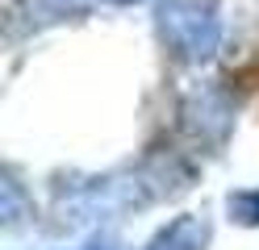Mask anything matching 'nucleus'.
<instances>
[{
    "label": "nucleus",
    "mask_w": 259,
    "mask_h": 250,
    "mask_svg": "<svg viewBox=\"0 0 259 250\" xmlns=\"http://www.w3.org/2000/svg\"><path fill=\"white\" fill-rule=\"evenodd\" d=\"M188 183H192V167L167 155V159L142 163L138 171L92 179L88 188L59 200V213H67V221H96V217H109V213H125V209H142V205H155V200L180 196Z\"/></svg>",
    "instance_id": "1"
},
{
    "label": "nucleus",
    "mask_w": 259,
    "mask_h": 250,
    "mask_svg": "<svg viewBox=\"0 0 259 250\" xmlns=\"http://www.w3.org/2000/svg\"><path fill=\"white\" fill-rule=\"evenodd\" d=\"M159 33L176 59L201 63L222 42V17L218 0H167L159 9Z\"/></svg>",
    "instance_id": "2"
},
{
    "label": "nucleus",
    "mask_w": 259,
    "mask_h": 250,
    "mask_svg": "<svg viewBox=\"0 0 259 250\" xmlns=\"http://www.w3.org/2000/svg\"><path fill=\"white\" fill-rule=\"evenodd\" d=\"M180 121H184L188 138L218 146V142H226V133H230V125H234V100L222 88H201V92H192L184 100Z\"/></svg>",
    "instance_id": "3"
},
{
    "label": "nucleus",
    "mask_w": 259,
    "mask_h": 250,
    "mask_svg": "<svg viewBox=\"0 0 259 250\" xmlns=\"http://www.w3.org/2000/svg\"><path fill=\"white\" fill-rule=\"evenodd\" d=\"M67 13H75L67 0H17L9 9V38H17L25 29H42L51 21H63Z\"/></svg>",
    "instance_id": "4"
},
{
    "label": "nucleus",
    "mask_w": 259,
    "mask_h": 250,
    "mask_svg": "<svg viewBox=\"0 0 259 250\" xmlns=\"http://www.w3.org/2000/svg\"><path fill=\"white\" fill-rule=\"evenodd\" d=\"M209 242V221L205 217H176L147 250H205Z\"/></svg>",
    "instance_id": "5"
},
{
    "label": "nucleus",
    "mask_w": 259,
    "mask_h": 250,
    "mask_svg": "<svg viewBox=\"0 0 259 250\" xmlns=\"http://www.w3.org/2000/svg\"><path fill=\"white\" fill-rule=\"evenodd\" d=\"M230 217H234L238 225H259V188L234 192L230 196Z\"/></svg>",
    "instance_id": "6"
},
{
    "label": "nucleus",
    "mask_w": 259,
    "mask_h": 250,
    "mask_svg": "<svg viewBox=\"0 0 259 250\" xmlns=\"http://www.w3.org/2000/svg\"><path fill=\"white\" fill-rule=\"evenodd\" d=\"M21 213H25L21 188H17L13 179H5V221H9V225H21Z\"/></svg>",
    "instance_id": "7"
},
{
    "label": "nucleus",
    "mask_w": 259,
    "mask_h": 250,
    "mask_svg": "<svg viewBox=\"0 0 259 250\" xmlns=\"http://www.w3.org/2000/svg\"><path fill=\"white\" fill-rule=\"evenodd\" d=\"M101 5H138V0H101Z\"/></svg>",
    "instance_id": "8"
}]
</instances>
